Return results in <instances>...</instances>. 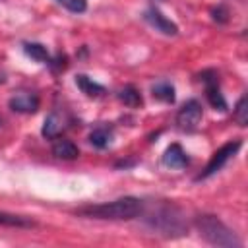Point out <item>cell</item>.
<instances>
[{"mask_svg": "<svg viewBox=\"0 0 248 248\" xmlns=\"http://www.w3.org/2000/svg\"><path fill=\"white\" fill-rule=\"evenodd\" d=\"M143 211V202L134 196H124L112 202L105 203H95V205H85L76 209V215L89 217V219H103V221H128Z\"/></svg>", "mask_w": 248, "mask_h": 248, "instance_id": "6da1fadb", "label": "cell"}, {"mask_svg": "<svg viewBox=\"0 0 248 248\" xmlns=\"http://www.w3.org/2000/svg\"><path fill=\"white\" fill-rule=\"evenodd\" d=\"M143 221L149 229L159 231V234L165 236H180L186 232L182 211L172 203H159L143 217Z\"/></svg>", "mask_w": 248, "mask_h": 248, "instance_id": "7a4b0ae2", "label": "cell"}, {"mask_svg": "<svg viewBox=\"0 0 248 248\" xmlns=\"http://www.w3.org/2000/svg\"><path fill=\"white\" fill-rule=\"evenodd\" d=\"M194 225H196L200 236L205 238L213 246H221V248H240L242 246V242L236 236V232L232 229H229L215 215H209V213L198 215L194 219Z\"/></svg>", "mask_w": 248, "mask_h": 248, "instance_id": "3957f363", "label": "cell"}, {"mask_svg": "<svg viewBox=\"0 0 248 248\" xmlns=\"http://www.w3.org/2000/svg\"><path fill=\"white\" fill-rule=\"evenodd\" d=\"M240 147H242V141H240V140L229 141V143H225L223 147H219V149L211 155V159H209V163L205 165V169L196 176V180L209 178L211 174H215L217 170H221V169L227 165V161H229L231 157H234V155H236V151H238Z\"/></svg>", "mask_w": 248, "mask_h": 248, "instance_id": "277c9868", "label": "cell"}, {"mask_svg": "<svg viewBox=\"0 0 248 248\" xmlns=\"http://www.w3.org/2000/svg\"><path fill=\"white\" fill-rule=\"evenodd\" d=\"M202 116H203L202 105L196 99H190L176 112V126L182 132H196L198 126H200V122H202Z\"/></svg>", "mask_w": 248, "mask_h": 248, "instance_id": "5b68a950", "label": "cell"}, {"mask_svg": "<svg viewBox=\"0 0 248 248\" xmlns=\"http://www.w3.org/2000/svg\"><path fill=\"white\" fill-rule=\"evenodd\" d=\"M143 19L155 29V31H159V33H163V35H169V37H172V35H176L178 33V27H176V23H172L167 16H163L161 14V10H157V8H147L145 12H143Z\"/></svg>", "mask_w": 248, "mask_h": 248, "instance_id": "8992f818", "label": "cell"}, {"mask_svg": "<svg viewBox=\"0 0 248 248\" xmlns=\"http://www.w3.org/2000/svg\"><path fill=\"white\" fill-rule=\"evenodd\" d=\"M200 78H202L203 83H205V95H207L209 105H211L215 110H225V108H227V103H225V99H223V95H221V91H219L217 74H215L213 70H207V72H203Z\"/></svg>", "mask_w": 248, "mask_h": 248, "instance_id": "52a82bcc", "label": "cell"}, {"mask_svg": "<svg viewBox=\"0 0 248 248\" xmlns=\"http://www.w3.org/2000/svg\"><path fill=\"white\" fill-rule=\"evenodd\" d=\"M10 108L16 112H23V114H33L39 108V97L35 93H17L16 97L10 99Z\"/></svg>", "mask_w": 248, "mask_h": 248, "instance_id": "ba28073f", "label": "cell"}, {"mask_svg": "<svg viewBox=\"0 0 248 248\" xmlns=\"http://www.w3.org/2000/svg\"><path fill=\"white\" fill-rule=\"evenodd\" d=\"M163 165L170 167V169H184L188 165V157L178 143H172L163 153Z\"/></svg>", "mask_w": 248, "mask_h": 248, "instance_id": "9c48e42d", "label": "cell"}, {"mask_svg": "<svg viewBox=\"0 0 248 248\" xmlns=\"http://www.w3.org/2000/svg\"><path fill=\"white\" fill-rule=\"evenodd\" d=\"M52 155L58 159H64V161H72V159H78L79 149L74 141L64 140V138H56L52 143Z\"/></svg>", "mask_w": 248, "mask_h": 248, "instance_id": "30bf717a", "label": "cell"}, {"mask_svg": "<svg viewBox=\"0 0 248 248\" xmlns=\"http://www.w3.org/2000/svg\"><path fill=\"white\" fill-rule=\"evenodd\" d=\"M76 85L81 89V93H85L87 97H93V99H97V97H101V95L105 93V87H103L101 83L93 81V79H91L89 76H85V74L76 76Z\"/></svg>", "mask_w": 248, "mask_h": 248, "instance_id": "8fae6325", "label": "cell"}, {"mask_svg": "<svg viewBox=\"0 0 248 248\" xmlns=\"http://www.w3.org/2000/svg\"><path fill=\"white\" fill-rule=\"evenodd\" d=\"M0 225L17 227V229H29V227H35V221L29 219V217H23V215H14V213L0 211Z\"/></svg>", "mask_w": 248, "mask_h": 248, "instance_id": "7c38bea8", "label": "cell"}, {"mask_svg": "<svg viewBox=\"0 0 248 248\" xmlns=\"http://www.w3.org/2000/svg\"><path fill=\"white\" fill-rule=\"evenodd\" d=\"M118 99L126 105V107H141V93L134 87V85H126L118 91Z\"/></svg>", "mask_w": 248, "mask_h": 248, "instance_id": "4fadbf2b", "label": "cell"}, {"mask_svg": "<svg viewBox=\"0 0 248 248\" xmlns=\"http://www.w3.org/2000/svg\"><path fill=\"white\" fill-rule=\"evenodd\" d=\"M62 130V118L56 114V112H50L46 118H45V124H43V136L45 138H56Z\"/></svg>", "mask_w": 248, "mask_h": 248, "instance_id": "5bb4252c", "label": "cell"}, {"mask_svg": "<svg viewBox=\"0 0 248 248\" xmlns=\"http://www.w3.org/2000/svg\"><path fill=\"white\" fill-rule=\"evenodd\" d=\"M23 52L27 56H31L33 60H37V62H48V50L41 43H25L23 45Z\"/></svg>", "mask_w": 248, "mask_h": 248, "instance_id": "9a60e30c", "label": "cell"}, {"mask_svg": "<svg viewBox=\"0 0 248 248\" xmlns=\"http://www.w3.org/2000/svg\"><path fill=\"white\" fill-rule=\"evenodd\" d=\"M89 143L93 147H97V149H105L110 143V130H107V128H95L89 134Z\"/></svg>", "mask_w": 248, "mask_h": 248, "instance_id": "2e32d148", "label": "cell"}, {"mask_svg": "<svg viewBox=\"0 0 248 248\" xmlns=\"http://www.w3.org/2000/svg\"><path fill=\"white\" fill-rule=\"evenodd\" d=\"M153 97L159 99V101H165V103H174V87L170 83H155L153 85Z\"/></svg>", "mask_w": 248, "mask_h": 248, "instance_id": "e0dca14e", "label": "cell"}, {"mask_svg": "<svg viewBox=\"0 0 248 248\" xmlns=\"http://www.w3.org/2000/svg\"><path fill=\"white\" fill-rule=\"evenodd\" d=\"M232 120L238 124V126H246L248 124V108H246V95H242L232 110Z\"/></svg>", "mask_w": 248, "mask_h": 248, "instance_id": "ac0fdd59", "label": "cell"}, {"mask_svg": "<svg viewBox=\"0 0 248 248\" xmlns=\"http://www.w3.org/2000/svg\"><path fill=\"white\" fill-rule=\"evenodd\" d=\"M56 2L72 14H83L87 10V0H56Z\"/></svg>", "mask_w": 248, "mask_h": 248, "instance_id": "d6986e66", "label": "cell"}, {"mask_svg": "<svg viewBox=\"0 0 248 248\" xmlns=\"http://www.w3.org/2000/svg\"><path fill=\"white\" fill-rule=\"evenodd\" d=\"M227 16H229V12H227L223 6H219V8L213 10V19L219 21V23H225V21H227Z\"/></svg>", "mask_w": 248, "mask_h": 248, "instance_id": "ffe728a7", "label": "cell"}, {"mask_svg": "<svg viewBox=\"0 0 248 248\" xmlns=\"http://www.w3.org/2000/svg\"><path fill=\"white\" fill-rule=\"evenodd\" d=\"M0 124H2V120H0Z\"/></svg>", "mask_w": 248, "mask_h": 248, "instance_id": "44dd1931", "label": "cell"}]
</instances>
